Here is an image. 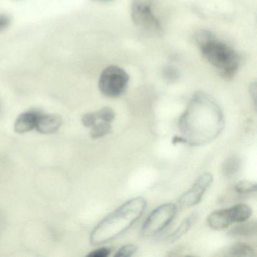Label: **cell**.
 <instances>
[{"mask_svg": "<svg viewBox=\"0 0 257 257\" xmlns=\"http://www.w3.org/2000/svg\"><path fill=\"white\" fill-rule=\"evenodd\" d=\"M233 223L248 220L252 215V208L246 204H237L228 208Z\"/></svg>", "mask_w": 257, "mask_h": 257, "instance_id": "obj_12", "label": "cell"}, {"mask_svg": "<svg viewBox=\"0 0 257 257\" xmlns=\"http://www.w3.org/2000/svg\"><path fill=\"white\" fill-rule=\"evenodd\" d=\"M147 206V201L142 197L132 198L121 204L91 231V244H103L125 232L141 217Z\"/></svg>", "mask_w": 257, "mask_h": 257, "instance_id": "obj_2", "label": "cell"}, {"mask_svg": "<svg viewBox=\"0 0 257 257\" xmlns=\"http://www.w3.org/2000/svg\"><path fill=\"white\" fill-rule=\"evenodd\" d=\"M97 115V119L101 120V121H107V122H112L115 118V112L112 108L105 106L101 108L98 111L95 112Z\"/></svg>", "mask_w": 257, "mask_h": 257, "instance_id": "obj_18", "label": "cell"}, {"mask_svg": "<svg viewBox=\"0 0 257 257\" xmlns=\"http://www.w3.org/2000/svg\"><path fill=\"white\" fill-rule=\"evenodd\" d=\"M256 234V222L255 221H244L228 231V235L234 237H250Z\"/></svg>", "mask_w": 257, "mask_h": 257, "instance_id": "obj_11", "label": "cell"}, {"mask_svg": "<svg viewBox=\"0 0 257 257\" xmlns=\"http://www.w3.org/2000/svg\"><path fill=\"white\" fill-rule=\"evenodd\" d=\"M224 127L225 119L219 103L203 91L193 94L178 121L182 137L192 147L213 142Z\"/></svg>", "mask_w": 257, "mask_h": 257, "instance_id": "obj_1", "label": "cell"}, {"mask_svg": "<svg viewBox=\"0 0 257 257\" xmlns=\"http://www.w3.org/2000/svg\"><path fill=\"white\" fill-rule=\"evenodd\" d=\"M111 131H112V127L110 123L101 121L100 122H96L95 124L91 127L90 135L93 139H99L109 135Z\"/></svg>", "mask_w": 257, "mask_h": 257, "instance_id": "obj_16", "label": "cell"}, {"mask_svg": "<svg viewBox=\"0 0 257 257\" xmlns=\"http://www.w3.org/2000/svg\"><path fill=\"white\" fill-rule=\"evenodd\" d=\"M153 0H133L131 16L135 26L152 35H161L162 24L153 12Z\"/></svg>", "mask_w": 257, "mask_h": 257, "instance_id": "obj_4", "label": "cell"}, {"mask_svg": "<svg viewBox=\"0 0 257 257\" xmlns=\"http://www.w3.org/2000/svg\"><path fill=\"white\" fill-rule=\"evenodd\" d=\"M110 252L111 250L109 248L100 247L91 251L87 255L90 257H107L108 255H109Z\"/></svg>", "mask_w": 257, "mask_h": 257, "instance_id": "obj_21", "label": "cell"}, {"mask_svg": "<svg viewBox=\"0 0 257 257\" xmlns=\"http://www.w3.org/2000/svg\"><path fill=\"white\" fill-rule=\"evenodd\" d=\"M197 216L195 214H192L189 216V217L186 218V219L183 221L181 224L173 231L171 234H170L168 235V238L167 240L170 242V243H172V242L176 241V240L180 239L182 236L184 235L191 228H192V225H194L195 222H196Z\"/></svg>", "mask_w": 257, "mask_h": 257, "instance_id": "obj_13", "label": "cell"}, {"mask_svg": "<svg viewBox=\"0 0 257 257\" xmlns=\"http://www.w3.org/2000/svg\"><path fill=\"white\" fill-rule=\"evenodd\" d=\"M195 43L203 58L225 80L234 79L240 67V55L228 44L216 38L208 31L197 33Z\"/></svg>", "mask_w": 257, "mask_h": 257, "instance_id": "obj_3", "label": "cell"}, {"mask_svg": "<svg viewBox=\"0 0 257 257\" xmlns=\"http://www.w3.org/2000/svg\"><path fill=\"white\" fill-rule=\"evenodd\" d=\"M62 124V119L55 114L43 115L40 113L37 120L36 129L41 134H52L56 132Z\"/></svg>", "mask_w": 257, "mask_h": 257, "instance_id": "obj_8", "label": "cell"}, {"mask_svg": "<svg viewBox=\"0 0 257 257\" xmlns=\"http://www.w3.org/2000/svg\"><path fill=\"white\" fill-rule=\"evenodd\" d=\"M40 114L37 111H28L21 114L15 122V132L24 134L36 128Z\"/></svg>", "mask_w": 257, "mask_h": 257, "instance_id": "obj_10", "label": "cell"}, {"mask_svg": "<svg viewBox=\"0 0 257 257\" xmlns=\"http://www.w3.org/2000/svg\"><path fill=\"white\" fill-rule=\"evenodd\" d=\"M129 80L128 74L121 67L109 66L102 71L99 78V90L106 97L115 98L125 92Z\"/></svg>", "mask_w": 257, "mask_h": 257, "instance_id": "obj_5", "label": "cell"}, {"mask_svg": "<svg viewBox=\"0 0 257 257\" xmlns=\"http://www.w3.org/2000/svg\"><path fill=\"white\" fill-rule=\"evenodd\" d=\"M212 182L213 176L210 173H204L200 176L194 184L179 198L180 207L181 208H189L197 205L202 199Z\"/></svg>", "mask_w": 257, "mask_h": 257, "instance_id": "obj_7", "label": "cell"}, {"mask_svg": "<svg viewBox=\"0 0 257 257\" xmlns=\"http://www.w3.org/2000/svg\"><path fill=\"white\" fill-rule=\"evenodd\" d=\"M177 210V206L173 203H166L155 209L142 225V234L150 237L163 231L174 220Z\"/></svg>", "mask_w": 257, "mask_h": 257, "instance_id": "obj_6", "label": "cell"}, {"mask_svg": "<svg viewBox=\"0 0 257 257\" xmlns=\"http://www.w3.org/2000/svg\"><path fill=\"white\" fill-rule=\"evenodd\" d=\"M138 250V246L133 243L124 245L120 247L115 252L114 256L115 257H129L133 255Z\"/></svg>", "mask_w": 257, "mask_h": 257, "instance_id": "obj_19", "label": "cell"}, {"mask_svg": "<svg viewBox=\"0 0 257 257\" xmlns=\"http://www.w3.org/2000/svg\"><path fill=\"white\" fill-rule=\"evenodd\" d=\"M11 19L7 15L0 16V32L7 29L10 26Z\"/></svg>", "mask_w": 257, "mask_h": 257, "instance_id": "obj_22", "label": "cell"}, {"mask_svg": "<svg viewBox=\"0 0 257 257\" xmlns=\"http://www.w3.org/2000/svg\"><path fill=\"white\" fill-rule=\"evenodd\" d=\"M249 91L251 97H252V100L255 104V98H256V84H255V82H253L249 85Z\"/></svg>", "mask_w": 257, "mask_h": 257, "instance_id": "obj_23", "label": "cell"}, {"mask_svg": "<svg viewBox=\"0 0 257 257\" xmlns=\"http://www.w3.org/2000/svg\"><path fill=\"white\" fill-rule=\"evenodd\" d=\"M234 189L237 195H249L256 192V183L248 180H240L234 185Z\"/></svg>", "mask_w": 257, "mask_h": 257, "instance_id": "obj_17", "label": "cell"}, {"mask_svg": "<svg viewBox=\"0 0 257 257\" xmlns=\"http://www.w3.org/2000/svg\"><path fill=\"white\" fill-rule=\"evenodd\" d=\"M172 144H186V141L183 137L175 136L173 139Z\"/></svg>", "mask_w": 257, "mask_h": 257, "instance_id": "obj_24", "label": "cell"}, {"mask_svg": "<svg viewBox=\"0 0 257 257\" xmlns=\"http://www.w3.org/2000/svg\"><path fill=\"white\" fill-rule=\"evenodd\" d=\"M207 222L210 228L216 231L225 229L233 223L228 208L213 211L207 216Z\"/></svg>", "mask_w": 257, "mask_h": 257, "instance_id": "obj_9", "label": "cell"}, {"mask_svg": "<svg viewBox=\"0 0 257 257\" xmlns=\"http://www.w3.org/2000/svg\"><path fill=\"white\" fill-rule=\"evenodd\" d=\"M97 120L98 119H97L95 112H87V113L84 114L83 116H82V122L85 127H91L95 124Z\"/></svg>", "mask_w": 257, "mask_h": 257, "instance_id": "obj_20", "label": "cell"}, {"mask_svg": "<svg viewBox=\"0 0 257 257\" xmlns=\"http://www.w3.org/2000/svg\"><path fill=\"white\" fill-rule=\"evenodd\" d=\"M241 162L237 156H231L228 158L222 164V174L227 178L234 177L240 171Z\"/></svg>", "mask_w": 257, "mask_h": 257, "instance_id": "obj_14", "label": "cell"}, {"mask_svg": "<svg viewBox=\"0 0 257 257\" xmlns=\"http://www.w3.org/2000/svg\"><path fill=\"white\" fill-rule=\"evenodd\" d=\"M228 252L234 256H251L255 255V249L248 243L237 242L230 246Z\"/></svg>", "mask_w": 257, "mask_h": 257, "instance_id": "obj_15", "label": "cell"}, {"mask_svg": "<svg viewBox=\"0 0 257 257\" xmlns=\"http://www.w3.org/2000/svg\"><path fill=\"white\" fill-rule=\"evenodd\" d=\"M91 1L97 3H109L112 1V0H91Z\"/></svg>", "mask_w": 257, "mask_h": 257, "instance_id": "obj_25", "label": "cell"}]
</instances>
